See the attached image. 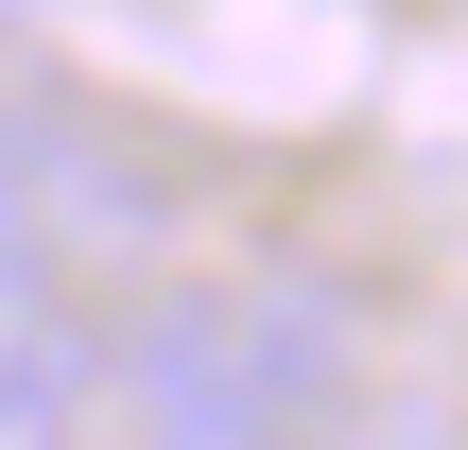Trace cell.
I'll list each match as a JSON object with an SVG mask.
<instances>
[{
  "instance_id": "1",
  "label": "cell",
  "mask_w": 468,
  "mask_h": 450,
  "mask_svg": "<svg viewBox=\"0 0 468 450\" xmlns=\"http://www.w3.org/2000/svg\"><path fill=\"white\" fill-rule=\"evenodd\" d=\"M122 399L156 450H313L347 399V295L313 277H191L122 330Z\"/></svg>"
},
{
  "instance_id": "3",
  "label": "cell",
  "mask_w": 468,
  "mask_h": 450,
  "mask_svg": "<svg viewBox=\"0 0 468 450\" xmlns=\"http://www.w3.org/2000/svg\"><path fill=\"white\" fill-rule=\"evenodd\" d=\"M104 382H122V347H104L87 312H17V330H0V450H87Z\"/></svg>"
},
{
  "instance_id": "2",
  "label": "cell",
  "mask_w": 468,
  "mask_h": 450,
  "mask_svg": "<svg viewBox=\"0 0 468 450\" xmlns=\"http://www.w3.org/2000/svg\"><path fill=\"white\" fill-rule=\"evenodd\" d=\"M122 225H139V156H104L52 87L0 69V312L35 295L52 243H122Z\"/></svg>"
}]
</instances>
